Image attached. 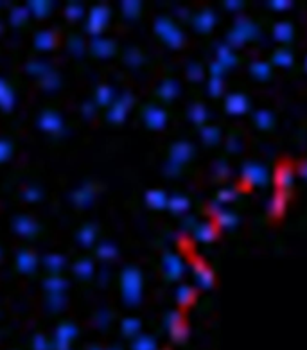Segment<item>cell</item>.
Listing matches in <instances>:
<instances>
[{
	"instance_id": "obj_1",
	"label": "cell",
	"mask_w": 307,
	"mask_h": 350,
	"mask_svg": "<svg viewBox=\"0 0 307 350\" xmlns=\"http://www.w3.org/2000/svg\"><path fill=\"white\" fill-rule=\"evenodd\" d=\"M268 183V173L266 167L255 162H246L243 165V176H241V185L243 190H251V187H262Z\"/></svg>"
},
{
	"instance_id": "obj_2",
	"label": "cell",
	"mask_w": 307,
	"mask_h": 350,
	"mask_svg": "<svg viewBox=\"0 0 307 350\" xmlns=\"http://www.w3.org/2000/svg\"><path fill=\"white\" fill-rule=\"evenodd\" d=\"M189 242H191V241L185 239V251H189V259H191V264H193V271L194 275H196V280H198V284L201 288L210 289L214 286L216 277H214L212 269H210V266H208L207 262H205L201 257L196 255L194 251L189 250Z\"/></svg>"
},
{
	"instance_id": "obj_3",
	"label": "cell",
	"mask_w": 307,
	"mask_h": 350,
	"mask_svg": "<svg viewBox=\"0 0 307 350\" xmlns=\"http://www.w3.org/2000/svg\"><path fill=\"white\" fill-rule=\"evenodd\" d=\"M273 183H275V190L289 194V188L293 187V165L287 160L277 163Z\"/></svg>"
},
{
	"instance_id": "obj_4",
	"label": "cell",
	"mask_w": 307,
	"mask_h": 350,
	"mask_svg": "<svg viewBox=\"0 0 307 350\" xmlns=\"http://www.w3.org/2000/svg\"><path fill=\"white\" fill-rule=\"evenodd\" d=\"M167 327H169V334L176 343H183L189 336V327H187V320L183 318L182 313L172 311L167 314Z\"/></svg>"
},
{
	"instance_id": "obj_5",
	"label": "cell",
	"mask_w": 307,
	"mask_h": 350,
	"mask_svg": "<svg viewBox=\"0 0 307 350\" xmlns=\"http://www.w3.org/2000/svg\"><path fill=\"white\" fill-rule=\"evenodd\" d=\"M156 31L160 32L162 38H164L169 45H172V47H182V43H183L182 32L178 31V27L174 26L171 20H167V18H160L158 24H156Z\"/></svg>"
},
{
	"instance_id": "obj_6",
	"label": "cell",
	"mask_w": 307,
	"mask_h": 350,
	"mask_svg": "<svg viewBox=\"0 0 307 350\" xmlns=\"http://www.w3.org/2000/svg\"><path fill=\"white\" fill-rule=\"evenodd\" d=\"M208 214L212 215V221L219 228H232L237 223V217H235L230 210L221 209L219 205H210L208 207Z\"/></svg>"
},
{
	"instance_id": "obj_7",
	"label": "cell",
	"mask_w": 307,
	"mask_h": 350,
	"mask_svg": "<svg viewBox=\"0 0 307 350\" xmlns=\"http://www.w3.org/2000/svg\"><path fill=\"white\" fill-rule=\"evenodd\" d=\"M224 106H226V111H228L230 115H243V113H246V110H248V106L250 105H248L246 95L230 94L228 97H226Z\"/></svg>"
},
{
	"instance_id": "obj_8",
	"label": "cell",
	"mask_w": 307,
	"mask_h": 350,
	"mask_svg": "<svg viewBox=\"0 0 307 350\" xmlns=\"http://www.w3.org/2000/svg\"><path fill=\"white\" fill-rule=\"evenodd\" d=\"M219 232H221V228H219L214 221L194 226V237H196L198 241H201V242H212V241H216L218 239Z\"/></svg>"
},
{
	"instance_id": "obj_9",
	"label": "cell",
	"mask_w": 307,
	"mask_h": 350,
	"mask_svg": "<svg viewBox=\"0 0 307 350\" xmlns=\"http://www.w3.org/2000/svg\"><path fill=\"white\" fill-rule=\"evenodd\" d=\"M286 205H287V194L286 192H279L275 190L273 198L270 201V215L273 219H282L286 214Z\"/></svg>"
},
{
	"instance_id": "obj_10",
	"label": "cell",
	"mask_w": 307,
	"mask_h": 350,
	"mask_svg": "<svg viewBox=\"0 0 307 350\" xmlns=\"http://www.w3.org/2000/svg\"><path fill=\"white\" fill-rule=\"evenodd\" d=\"M164 268H166V275L169 280H178L183 275V264L172 253H167L164 257Z\"/></svg>"
},
{
	"instance_id": "obj_11",
	"label": "cell",
	"mask_w": 307,
	"mask_h": 350,
	"mask_svg": "<svg viewBox=\"0 0 307 350\" xmlns=\"http://www.w3.org/2000/svg\"><path fill=\"white\" fill-rule=\"evenodd\" d=\"M193 153H194V147L191 146L189 142H180V144H174V146H172L171 158L176 165H180L182 162H187L189 158L193 157Z\"/></svg>"
},
{
	"instance_id": "obj_12",
	"label": "cell",
	"mask_w": 307,
	"mask_h": 350,
	"mask_svg": "<svg viewBox=\"0 0 307 350\" xmlns=\"http://www.w3.org/2000/svg\"><path fill=\"white\" fill-rule=\"evenodd\" d=\"M196 298H198V291L191 286H180L176 291V300L180 303V307L187 309L191 307L194 302H196Z\"/></svg>"
},
{
	"instance_id": "obj_13",
	"label": "cell",
	"mask_w": 307,
	"mask_h": 350,
	"mask_svg": "<svg viewBox=\"0 0 307 350\" xmlns=\"http://www.w3.org/2000/svg\"><path fill=\"white\" fill-rule=\"evenodd\" d=\"M214 24H216V15H214L210 9L201 11L196 18H194V27L198 29L199 32H208L212 31Z\"/></svg>"
},
{
	"instance_id": "obj_14",
	"label": "cell",
	"mask_w": 307,
	"mask_h": 350,
	"mask_svg": "<svg viewBox=\"0 0 307 350\" xmlns=\"http://www.w3.org/2000/svg\"><path fill=\"white\" fill-rule=\"evenodd\" d=\"M250 72H251V76H255L257 79L264 81V79L270 78L271 67L264 61H255V63H251L250 65Z\"/></svg>"
},
{
	"instance_id": "obj_15",
	"label": "cell",
	"mask_w": 307,
	"mask_h": 350,
	"mask_svg": "<svg viewBox=\"0 0 307 350\" xmlns=\"http://www.w3.org/2000/svg\"><path fill=\"white\" fill-rule=\"evenodd\" d=\"M275 38L279 42H291L293 38V27L287 24V22H282V24H277L275 26Z\"/></svg>"
},
{
	"instance_id": "obj_16",
	"label": "cell",
	"mask_w": 307,
	"mask_h": 350,
	"mask_svg": "<svg viewBox=\"0 0 307 350\" xmlns=\"http://www.w3.org/2000/svg\"><path fill=\"white\" fill-rule=\"evenodd\" d=\"M273 115H271L268 110H259L255 113V124L259 126L260 130H270L271 126H273Z\"/></svg>"
},
{
	"instance_id": "obj_17",
	"label": "cell",
	"mask_w": 307,
	"mask_h": 350,
	"mask_svg": "<svg viewBox=\"0 0 307 350\" xmlns=\"http://www.w3.org/2000/svg\"><path fill=\"white\" fill-rule=\"evenodd\" d=\"M147 122H149L153 128H162V126L166 124V113L162 110L151 108V111L147 110Z\"/></svg>"
},
{
	"instance_id": "obj_18",
	"label": "cell",
	"mask_w": 307,
	"mask_h": 350,
	"mask_svg": "<svg viewBox=\"0 0 307 350\" xmlns=\"http://www.w3.org/2000/svg\"><path fill=\"white\" fill-rule=\"evenodd\" d=\"M147 203H151L155 209H164L167 205V196L162 190H153L147 194Z\"/></svg>"
},
{
	"instance_id": "obj_19",
	"label": "cell",
	"mask_w": 307,
	"mask_h": 350,
	"mask_svg": "<svg viewBox=\"0 0 307 350\" xmlns=\"http://www.w3.org/2000/svg\"><path fill=\"white\" fill-rule=\"evenodd\" d=\"M189 117L196 122V124H203L207 119V108L203 105H193L189 110Z\"/></svg>"
},
{
	"instance_id": "obj_20",
	"label": "cell",
	"mask_w": 307,
	"mask_h": 350,
	"mask_svg": "<svg viewBox=\"0 0 307 350\" xmlns=\"http://www.w3.org/2000/svg\"><path fill=\"white\" fill-rule=\"evenodd\" d=\"M201 136H203L205 144L214 146V144L219 140V130L216 128V126H205L203 131H201Z\"/></svg>"
},
{
	"instance_id": "obj_21",
	"label": "cell",
	"mask_w": 307,
	"mask_h": 350,
	"mask_svg": "<svg viewBox=\"0 0 307 350\" xmlns=\"http://www.w3.org/2000/svg\"><path fill=\"white\" fill-rule=\"evenodd\" d=\"M169 209L172 212H185L189 209V199L185 196H172L169 199Z\"/></svg>"
},
{
	"instance_id": "obj_22",
	"label": "cell",
	"mask_w": 307,
	"mask_h": 350,
	"mask_svg": "<svg viewBox=\"0 0 307 350\" xmlns=\"http://www.w3.org/2000/svg\"><path fill=\"white\" fill-rule=\"evenodd\" d=\"M273 59H275V63L282 65V67H287V65H291L293 56L291 53H287V51H277V53L273 54Z\"/></svg>"
},
{
	"instance_id": "obj_23",
	"label": "cell",
	"mask_w": 307,
	"mask_h": 350,
	"mask_svg": "<svg viewBox=\"0 0 307 350\" xmlns=\"http://www.w3.org/2000/svg\"><path fill=\"white\" fill-rule=\"evenodd\" d=\"M178 92L176 84L172 83V81H166L164 83V86H162V95H166L167 101H171L172 97H174V94Z\"/></svg>"
},
{
	"instance_id": "obj_24",
	"label": "cell",
	"mask_w": 307,
	"mask_h": 350,
	"mask_svg": "<svg viewBox=\"0 0 307 350\" xmlns=\"http://www.w3.org/2000/svg\"><path fill=\"white\" fill-rule=\"evenodd\" d=\"M235 196H237V190H234V188H223V190L218 192V201L226 203V201H232Z\"/></svg>"
},
{
	"instance_id": "obj_25",
	"label": "cell",
	"mask_w": 307,
	"mask_h": 350,
	"mask_svg": "<svg viewBox=\"0 0 307 350\" xmlns=\"http://www.w3.org/2000/svg\"><path fill=\"white\" fill-rule=\"evenodd\" d=\"M219 53H223V56H219V63L223 65V67H226V65H230V63H234V56L230 54V51L226 47H221L219 49Z\"/></svg>"
},
{
	"instance_id": "obj_26",
	"label": "cell",
	"mask_w": 307,
	"mask_h": 350,
	"mask_svg": "<svg viewBox=\"0 0 307 350\" xmlns=\"http://www.w3.org/2000/svg\"><path fill=\"white\" fill-rule=\"evenodd\" d=\"M189 78L194 79V81H199V79L203 78V68L199 67V65H191L189 67Z\"/></svg>"
},
{
	"instance_id": "obj_27",
	"label": "cell",
	"mask_w": 307,
	"mask_h": 350,
	"mask_svg": "<svg viewBox=\"0 0 307 350\" xmlns=\"http://www.w3.org/2000/svg\"><path fill=\"white\" fill-rule=\"evenodd\" d=\"M216 173H218V176L221 178V180H224V178L230 174V171H228V167H226V163L224 162H218L216 163Z\"/></svg>"
},
{
	"instance_id": "obj_28",
	"label": "cell",
	"mask_w": 307,
	"mask_h": 350,
	"mask_svg": "<svg viewBox=\"0 0 307 350\" xmlns=\"http://www.w3.org/2000/svg\"><path fill=\"white\" fill-rule=\"evenodd\" d=\"M221 78H212V83H210V94L212 95H219L221 94V88H223V84L219 83Z\"/></svg>"
},
{
	"instance_id": "obj_29",
	"label": "cell",
	"mask_w": 307,
	"mask_h": 350,
	"mask_svg": "<svg viewBox=\"0 0 307 350\" xmlns=\"http://www.w3.org/2000/svg\"><path fill=\"white\" fill-rule=\"evenodd\" d=\"M270 5H273L275 9H284V7H289V5H291V2H271Z\"/></svg>"
},
{
	"instance_id": "obj_30",
	"label": "cell",
	"mask_w": 307,
	"mask_h": 350,
	"mask_svg": "<svg viewBox=\"0 0 307 350\" xmlns=\"http://www.w3.org/2000/svg\"><path fill=\"white\" fill-rule=\"evenodd\" d=\"M298 173H300V176L307 180V162H302L298 165Z\"/></svg>"
},
{
	"instance_id": "obj_31",
	"label": "cell",
	"mask_w": 307,
	"mask_h": 350,
	"mask_svg": "<svg viewBox=\"0 0 307 350\" xmlns=\"http://www.w3.org/2000/svg\"><path fill=\"white\" fill-rule=\"evenodd\" d=\"M306 70H307V59H306Z\"/></svg>"
}]
</instances>
